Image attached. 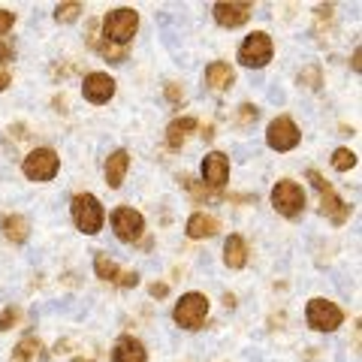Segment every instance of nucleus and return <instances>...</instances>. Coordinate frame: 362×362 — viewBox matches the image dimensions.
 I'll use <instances>...</instances> for the list:
<instances>
[{"mask_svg":"<svg viewBox=\"0 0 362 362\" xmlns=\"http://www.w3.org/2000/svg\"><path fill=\"white\" fill-rule=\"evenodd\" d=\"M103 218H106V211L94 194H76L73 197V221L85 235H94V233L103 230Z\"/></svg>","mask_w":362,"mask_h":362,"instance_id":"obj_1","label":"nucleus"},{"mask_svg":"<svg viewBox=\"0 0 362 362\" xmlns=\"http://www.w3.org/2000/svg\"><path fill=\"white\" fill-rule=\"evenodd\" d=\"M136 28H139V16H136L133 9H127V6L112 9V13L103 18L106 42H112V45H127L133 40Z\"/></svg>","mask_w":362,"mask_h":362,"instance_id":"obj_2","label":"nucleus"},{"mask_svg":"<svg viewBox=\"0 0 362 362\" xmlns=\"http://www.w3.org/2000/svg\"><path fill=\"white\" fill-rule=\"evenodd\" d=\"M173 317H175L178 326H185V329H199L209 317V299L202 296V293H185V296L178 299Z\"/></svg>","mask_w":362,"mask_h":362,"instance_id":"obj_3","label":"nucleus"},{"mask_svg":"<svg viewBox=\"0 0 362 362\" xmlns=\"http://www.w3.org/2000/svg\"><path fill=\"white\" fill-rule=\"evenodd\" d=\"M305 317H308L311 329H317V332H335L338 326H341V320H344V311L338 308L335 302H329V299H311Z\"/></svg>","mask_w":362,"mask_h":362,"instance_id":"obj_4","label":"nucleus"},{"mask_svg":"<svg viewBox=\"0 0 362 362\" xmlns=\"http://www.w3.org/2000/svg\"><path fill=\"white\" fill-rule=\"evenodd\" d=\"M21 169H25V175L30 181H52L54 175H58V169H61V157L54 154L52 148H37V151H30L25 157Z\"/></svg>","mask_w":362,"mask_h":362,"instance_id":"obj_5","label":"nucleus"},{"mask_svg":"<svg viewBox=\"0 0 362 362\" xmlns=\"http://www.w3.org/2000/svg\"><path fill=\"white\" fill-rule=\"evenodd\" d=\"M272 206L284 214V218H293V214H299L305 209V190L290 178L278 181V185L272 187Z\"/></svg>","mask_w":362,"mask_h":362,"instance_id":"obj_6","label":"nucleus"},{"mask_svg":"<svg viewBox=\"0 0 362 362\" xmlns=\"http://www.w3.org/2000/svg\"><path fill=\"white\" fill-rule=\"evenodd\" d=\"M272 52H275V45H272L269 33L257 30V33H251V37L242 42L239 61H242L245 66H254V70H259V66H266V64L272 61Z\"/></svg>","mask_w":362,"mask_h":362,"instance_id":"obj_7","label":"nucleus"},{"mask_svg":"<svg viewBox=\"0 0 362 362\" xmlns=\"http://www.w3.org/2000/svg\"><path fill=\"white\" fill-rule=\"evenodd\" d=\"M299 139H302V133L296 124H293V118H287V115H278L266 130V142H269V148H275V151H293L299 145Z\"/></svg>","mask_w":362,"mask_h":362,"instance_id":"obj_8","label":"nucleus"},{"mask_svg":"<svg viewBox=\"0 0 362 362\" xmlns=\"http://www.w3.org/2000/svg\"><path fill=\"white\" fill-rule=\"evenodd\" d=\"M112 230H115V235L121 242H139V235L145 230V221L136 209L121 206V209H115V214H112Z\"/></svg>","mask_w":362,"mask_h":362,"instance_id":"obj_9","label":"nucleus"},{"mask_svg":"<svg viewBox=\"0 0 362 362\" xmlns=\"http://www.w3.org/2000/svg\"><path fill=\"white\" fill-rule=\"evenodd\" d=\"M82 94L85 100H90V103H109L112 94H115V78H112L109 73H88L85 82H82Z\"/></svg>","mask_w":362,"mask_h":362,"instance_id":"obj_10","label":"nucleus"},{"mask_svg":"<svg viewBox=\"0 0 362 362\" xmlns=\"http://www.w3.org/2000/svg\"><path fill=\"white\" fill-rule=\"evenodd\" d=\"M254 13V4H214V21L221 28H239Z\"/></svg>","mask_w":362,"mask_h":362,"instance_id":"obj_11","label":"nucleus"},{"mask_svg":"<svg viewBox=\"0 0 362 362\" xmlns=\"http://www.w3.org/2000/svg\"><path fill=\"white\" fill-rule=\"evenodd\" d=\"M202 178H206L209 187H223L226 178H230V160H226V154L221 151L206 154V160H202Z\"/></svg>","mask_w":362,"mask_h":362,"instance_id":"obj_12","label":"nucleus"},{"mask_svg":"<svg viewBox=\"0 0 362 362\" xmlns=\"http://www.w3.org/2000/svg\"><path fill=\"white\" fill-rule=\"evenodd\" d=\"M112 359H115V362H148V354H145V347H142L139 338L124 335V338H118V341H115Z\"/></svg>","mask_w":362,"mask_h":362,"instance_id":"obj_13","label":"nucleus"},{"mask_svg":"<svg viewBox=\"0 0 362 362\" xmlns=\"http://www.w3.org/2000/svg\"><path fill=\"white\" fill-rule=\"evenodd\" d=\"M320 209H323V214H326V218H329L332 223H344V221L350 218V206L335 194L332 187L320 190Z\"/></svg>","mask_w":362,"mask_h":362,"instance_id":"obj_14","label":"nucleus"},{"mask_svg":"<svg viewBox=\"0 0 362 362\" xmlns=\"http://www.w3.org/2000/svg\"><path fill=\"white\" fill-rule=\"evenodd\" d=\"M127 166H130V154L127 151H124V148L112 151L109 160H106V185L109 187H121L124 175H127Z\"/></svg>","mask_w":362,"mask_h":362,"instance_id":"obj_15","label":"nucleus"},{"mask_svg":"<svg viewBox=\"0 0 362 362\" xmlns=\"http://www.w3.org/2000/svg\"><path fill=\"white\" fill-rule=\"evenodd\" d=\"M214 233H218V221H214L211 214H206V211L190 214V221H187L190 239H209V235H214Z\"/></svg>","mask_w":362,"mask_h":362,"instance_id":"obj_16","label":"nucleus"},{"mask_svg":"<svg viewBox=\"0 0 362 362\" xmlns=\"http://www.w3.org/2000/svg\"><path fill=\"white\" fill-rule=\"evenodd\" d=\"M223 263L230 266V269H242L247 263V245L242 235H230L223 245Z\"/></svg>","mask_w":362,"mask_h":362,"instance_id":"obj_17","label":"nucleus"},{"mask_svg":"<svg viewBox=\"0 0 362 362\" xmlns=\"http://www.w3.org/2000/svg\"><path fill=\"white\" fill-rule=\"evenodd\" d=\"M190 130H197V118H190V115H187V118H175V121L166 127V142H169V148H181Z\"/></svg>","mask_w":362,"mask_h":362,"instance_id":"obj_18","label":"nucleus"},{"mask_svg":"<svg viewBox=\"0 0 362 362\" xmlns=\"http://www.w3.org/2000/svg\"><path fill=\"white\" fill-rule=\"evenodd\" d=\"M233 70H230V64H223V61H214L209 64V70H206V82L214 88V90H226L233 85Z\"/></svg>","mask_w":362,"mask_h":362,"instance_id":"obj_19","label":"nucleus"},{"mask_svg":"<svg viewBox=\"0 0 362 362\" xmlns=\"http://www.w3.org/2000/svg\"><path fill=\"white\" fill-rule=\"evenodd\" d=\"M0 226H4V235L9 242H16V245L28 242V221L21 218V214H6V218L0 221Z\"/></svg>","mask_w":362,"mask_h":362,"instance_id":"obj_20","label":"nucleus"},{"mask_svg":"<svg viewBox=\"0 0 362 362\" xmlns=\"http://www.w3.org/2000/svg\"><path fill=\"white\" fill-rule=\"evenodd\" d=\"M94 272H97V278H103V281H118V266L112 263L106 254L94 257Z\"/></svg>","mask_w":362,"mask_h":362,"instance_id":"obj_21","label":"nucleus"},{"mask_svg":"<svg viewBox=\"0 0 362 362\" xmlns=\"http://www.w3.org/2000/svg\"><path fill=\"white\" fill-rule=\"evenodd\" d=\"M37 350H40L37 338H21L18 347L13 350V359H16V362H30L33 356H37Z\"/></svg>","mask_w":362,"mask_h":362,"instance_id":"obj_22","label":"nucleus"},{"mask_svg":"<svg viewBox=\"0 0 362 362\" xmlns=\"http://www.w3.org/2000/svg\"><path fill=\"white\" fill-rule=\"evenodd\" d=\"M356 166V154L350 148H335L332 154V169H338V173H347V169Z\"/></svg>","mask_w":362,"mask_h":362,"instance_id":"obj_23","label":"nucleus"},{"mask_svg":"<svg viewBox=\"0 0 362 362\" xmlns=\"http://www.w3.org/2000/svg\"><path fill=\"white\" fill-rule=\"evenodd\" d=\"M97 49L103 58H109L112 64H121V61H127V49L124 45H112V42H97Z\"/></svg>","mask_w":362,"mask_h":362,"instance_id":"obj_24","label":"nucleus"},{"mask_svg":"<svg viewBox=\"0 0 362 362\" xmlns=\"http://www.w3.org/2000/svg\"><path fill=\"white\" fill-rule=\"evenodd\" d=\"M78 13H82V4H58V6H54V18L64 21V25H66V21H76Z\"/></svg>","mask_w":362,"mask_h":362,"instance_id":"obj_25","label":"nucleus"},{"mask_svg":"<svg viewBox=\"0 0 362 362\" xmlns=\"http://www.w3.org/2000/svg\"><path fill=\"white\" fill-rule=\"evenodd\" d=\"M16 320H18V311H16V308H4V314H0V332L13 329Z\"/></svg>","mask_w":362,"mask_h":362,"instance_id":"obj_26","label":"nucleus"},{"mask_svg":"<svg viewBox=\"0 0 362 362\" xmlns=\"http://www.w3.org/2000/svg\"><path fill=\"white\" fill-rule=\"evenodd\" d=\"M13 25H16V16L9 13V9H0V37H4V33L13 28Z\"/></svg>","mask_w":362,"mask_h":362,"instance_id":"obj_27","label":"nucleus"},{"mask_svg":"<svg viewBox=\"0 0 362 362\" xmlns=\"http://www.w3.org/2000/svg\"><path fill=\"white\" fill-rule=\"evenodd\" d=\"M13 58H16V49H13V45H9V42H4V40H0V64L13 61Z\"/></svg>","mask_w":362,"mask_h":362,"instance_id":"obj_28","label":"nucleus"},{"mask_svg":"<svg viewBox=\"0 0 362 362\" xmlns=\"http://www.w3.org/2000/svg\"><path fill=\"white\" fill-rule=\"evenodd\" d=\"M239 109H242L239 115H242V121H245V124H247V121H257V115H259L257 106H247V103H245V106H239Z\"/></svg>","mask_w":362,"mask_h":362,"instance_id":"obj_29","label":"nucleus"},{"mask_svg":"<svg viewBox=\"0 0 362 362\" xmlns=\"http://www.w3.org/2000/svg\"><path fill=\"white\" fill-rule=\"evenodd\" d=\"M121 281H118V284L121 287H136V284H139V275H136V272H127V275H118Z\"/></svg>","mask_w":362,"mask_h":362,"instance_id":"obj_30","label":"nucleus"},{"mask_svg":"<svg viewBox=\"0 0 362 362\" xmlns=\"http://www.w3.org/2000/svg\"><path fill=\"white\" fill-rule=\"evenodd\" d=\"M148 290H151V296H157V299H163V296H166V293H169V284H151Z\"/></svg>","mask_w":362,"mask_h":362,"instance_id":"obj_31","label":"nucleus"},{"mask_svg":"<svg viewBox=\"0 0 362 362\" xmlns=\"http://www.w3.org/2000/svg\"><path fill=\"white\" fill-rule=\"evenodd\" d=\"M166 97H169V100H173V103H178V100H181V94H178V88H175V85H169V88H166Z\"/></svg>","mask_w":362,"mask_h":362,"instance_id":"obj_32","label":"nucleus"},{"mask_svg":"<svg viewBox=\"0 0 362 362\" xmlns=\"http://www.w3.org/2000/svg\"><path fill=\"white\" fill-rule=\"evenodd\" d=\"M6 88H9V73L0 70V90H6Z\"/></svg>","mask_w":362,"mask_h":362,"instance_id":"obj_33","label":"nucleus"},{"mask_svg":"<svg viewBox=\"0 0 362 362\" xmlns=\"http://www.w3.org/2000/svg\"><path fill=\"white\" fill-rule=\"evenodd\" d=\"M359 66H362V64H359V49H356V52H354V70H356V73H359Z\"/></svg>","mask_w":362,"mask_h":362,"instance_id":"obj_34","label":"nucleus"},{"mask_svg":"<svg viewBox=\"0 0 362 362\" xmlns=\"http://www.w3.org/2000/svg\"><path fill=\"white\" fill-rule=\"evenodd\" d=\"M76 362H90V359H76Z\"/></svg>","mask_w":362,"mask_h":362,"instance_id":"obj_35","label":"nucleus"}]
</instances>
